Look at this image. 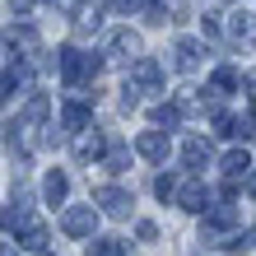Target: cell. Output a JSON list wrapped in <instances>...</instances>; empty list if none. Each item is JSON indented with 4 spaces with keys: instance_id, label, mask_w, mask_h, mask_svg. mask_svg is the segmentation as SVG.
<instances>
[{
    "instance_id": "obj_1",
    "label": "cell",
    "mask_w": 256,
    "mask_h": 256,
    "mask_svg": "<svg viewBox=\"0 0 256 256\" xmlns=\"http://www.w3.org/2000/svg\"><path fill=\"white\" fill-rule=\"evenodd\" d=\"M94 228H98V210L94 205H70V210H61V233H70V238H94Z\"/></svg>"
},
{
    "instance_id": "obj_2",
    "label": "cell",
    "mask_w": 256,
    "mask_h": 256,
    "mask_svg": "<svg viewBox=\"0 0 256 256\" xmlns=\"http://www.w3.org/2000/svg\"><path fill=\"white\" fill-rule=\"evenodd\" d=\"M182 210H191V214H205L210 210V191H205V182L200 177H186V182H177V196H172Z\"/></svg>"
},
{
    "instance_id": "obj_3",
    "label": "cell",
    "mask_w": 256,
    "mask_h": 256,
    "mask_svg": "<svg viewBox=\"0 0 256 256\" xmlns=\"http://www.w3.org/2000/svg\"><path fill=\"white\" fill-rule=\"evenodd\" d=\"M94 205H102V214H112V219H126L135 200H130L126 186H98L94 191Z\"/></svg>"
},
{
    "instance_id": "obj_4",
    "label": "cell",
    "mask_w": 256,
    "mask_h": 256,
    "mask_svg": "<svg viewBox=\"0 0 256 256\" xmlns=\"http://www.w3.org/2000/svg\"><path fill=\"white\" fill-rule=\"evenodd\" d=\"M219 168H224V182H228V186H224V196H233V191H238V182L252 172V154H247V149H228Z\"/></svg>"
},
{
    "instance_id": "obj_5",
    "label": "cell",
    "mask_w": 256,
    "mask_h": 256,
    "mask_svg": "<svg viewBox=\"0 0 256 256\" xmlns=\"http://www.w3.org/2000/svg\"><path fill=\"white\" fill-rule=\"evenodd\" d=\"M140 56V38L130 28H112L108 33V61H135Z\"/></svg>"
},
{
    "instance_id": "obj_6",
    "label": "cell",
    "mask_w": 256,
    "mask_h": 256,
    "mask_svg": "<svg viewBox=\"0 0 256 256\" xmlns=\"http://www.w3.org/2000/svg\"><path fill=\"white\" fill-rule=\"evenodd\" d=\"M130 74H135V88H140V94H158V84H163V70H158V61H149V56H135Z\"/></svg>"
},
{
    "instance_id": "obj_7",
    "label": "cell",
    "mask_w": 256,
    "mask_h": 256,
    "mask_svg": "<svg viewBox=\"0 0 256 256\" xmlns=\"http://www.w3.org/2000/svg\"><path fill=\"white\" fill-rule=\"evenodd\" d=\"M0 38H5L14 52H28V56H38V47H42V42H38V28H33V24H10Z\"/></svg>"
},
{
    "instance_id": "obj_8",
    "label": "cell",
    "mask_w": 256,
    "mask_h": 256,
    "mask_svg": "<svg viewBox=\"0 0 256 256\" xmlns=\"http://www.w3.org/2000/svg\"><path fill=\"white\" fill-rule=\"evenodd\" d=\"M172 66L182 70V74L200 70V42H196V38H177L172 42Z\"/></svg>"
},
{
    "instance_id": "obj_9",
    "label": "cell",
    "mask_w": 256,
    "mask_h": 256,
    "mask_svg": "<svg viewBox=\"0 0 256 256\" xmlns=\"http://www.w3.org/2000/svg\"><path fill=\"white\" fill-rule=\"evenodd\" d=\"M135 154H144L149 163H163V158H168V135H163V130H140Z\"/></svg>"
},
{
    "instance_id": "obj_10",
    "label": "cell",
    "mask_w": 256,
    "mask_h": 256,
    "mask_svg": "<svg viewBox=\"0 0 256 256\" xmlns=\"http://www.w3.org/2000/svg\"><path fill=\"white\" fill-rule=\"evenodd\" d=\"M74 154H80L84 163H88V158H102V154H108V140H102V130L84 126L80 135H74Z\"/></svg>"
},
{
    "instance_id": "obj_11",
    "label": "cell",
    "mask_w": 256,
    "mask_h": 256,
    "mask_svg": "<svg viewBox=\"0 0 256 256\" xmlns=\"http://www.w3.org/2000/svg\"><path fill=\"white\" fill-rule=\"evenodd\" d=\"M66 196H70V177H66L61 168H52L47 177H42V200L56 210V205H66Z\"/></svg>"
},
{
    "instance_id": "obj_12",
    "label": "cell",
    "mask_w": 256,
    "mask_h": 256,
    "mask_svg": "<svg viewBox=\"0 0 256 256\" xmlns=\"http://www.w3.org/2000/svg\"><path fill=\"white\" fill-rule=\"evenodd\" d=\"M228 38L238 47H256V14H233L228 19Z\"/></svg>"
},
{
    "instance_id": "obj_13",
    "label": "cell",
    "mask_w": 256,
    "mask_h": 256,
    "mask_svg": "<svg viewBox=\"0 0 256 256\" xmlns=\"http://www.w3.org/2000/svg\"><path fill=\"white\" fill-rule=\"evenodd\" d=\"M182 158H186V168H210V158H214V149H210V140H186L182 144Z\"/></svg>"
},
{
    "instance_id": "obj_14",
    "label": "cell",
    "mask_w": 256,
    "mask_h": 256,
    "mask_svg": "<svg viewBox=\"0 0 256 256\" xmlns=\"http://www.w3.org/2000/svg\"><path fill=\"white\" fill-rule=\"evenodd\" d=\"M88 122H94V116H88V102H66V112H61V126H66V130L80 135Z\"/></svg>"
},
{
    "instance_id": "obj_15",
    "label": "cell",
    "mask_w": 256,
    "mask_h": 256,
    "mask_svg": "<svg viewBox=\"0 0 256 256\" xmlns=\"http://www.w3.org/2000/svg\"><path fill=\"white\" fill-rule=\"evenodd\" d=\"M102 168H108V172H126V168H130V149H126L122 140H112L108 154H102Z\"/></svg>"
},
{
    "instance_id": "obj_16",
    "label": "cell",
    "mask_w": 256,
    "mask_h": 256,
    "mask_svg": "<svg viewBox=\"0 0 256 256\" xmlns=\"http://www.w3.org/2000/svg\"><path fill=\"white\" fill-rule=\"evenodd\" d=\"M233 84H238V74H233L228 66H219V70H214V80H210V102H214V98H224Z\"/></svg>"
},
{
    "instance_id": "obj_17",
    "label": "cell",
    "mask_w": 256,
    "mask_h": 256,
    "mask_svg": "<svg viewBox=\"0 0 256 256\" xmlns=\"http://www.w3.org/2000/svg\"><path fill=\"white\" fill-rule=\"evenodd\" d=\"M42 116H47V94H33V98H28V108H24V116H19V122H24V126H38Z\"/></svg>"
},
{
    "instance_id": "obj_18",
    "label": "cell",
    "mask_w": 256,
    "mask_h": 256,
    "mask_svg": "<svg viewBox=\"0 0 256 256\" xmlns=\"http://www.w3.org/2000/svg\"><path fill=\"white\" fill-rule=\"evenodd\" d=\"M24 247L28 252H47V228L42 224H24Z\"/></svg>"
},
{
    "instance_id": "obj_19",
    "label": "cell",
    "mask_w": 256,
    "mask_h": 256,
    "mask_svg": "<svg viewBox=\"0 0 256 256\" xmlns=\"http://www.w3.org/2000/svg\"><path fill=\"white\" fill-rule=\"evenodd\" d=\"M88 256H126V242L122 238H98V242L88 247Z\"/></svg>"
},
{
    "instance_id": "obj_20",
    "label": "cell",
    "mask_w": 256,
    "mask_h": 256,
    "mask_svg": "<svg viewBox=\"0 0 256 256\" xmlns=\"http://www.w3.org/2000/svg\"><path fill=\"white\" fill-rule=\"evenodd\" d=\"M24 224H28V205H19V210H0V228H24Z\"/></svg>"
},
{
    "instance_id": "obj_21",
    "label": "cell",
    "mask_w": 256,
    "mask_h": 256,
    "mask_svg": "<svg viewBox=\"0 0 256 256\" xmlns=\"http://www.w3.org/2000/svg\"><path fill=\"white\" fill-rule=\"evenodd\" d=\"M149 116H154V126H177V122H182V112H177V108H154V112H149Z\"/></svg>"
},
{
    "instance_id": "obj_22",
    "label": "cell",
    "mask_w": 256,
    "mask_h": 256,
    "mask_svg": "<svg viewBox=\"0 0 256 256\" xmlns=\"http://www.w3.org/2000/svg\"><path fill=\"white\" fill-rule=\"evenodd\" d=\"M154 196H158V200H172V196H177V177H158V182H154Z\"/></svg>"
},
{
    "instance_id": "obj_23",
    "label": "cell",
    "mask_w": 256,
    "mask_h": 256,
    "mask_svg": "<svg viewBox=\"0 0 256 256\" xmlns=\"http://www.w3.org/2000/svg\"><path fill=\"white\" fill-rule=\"evenodd\" d=\"M56 10L70 14V19H80V14H84V0H56Z\"/></svg>"
},
{
    "instance_id": "obj_24",
    "label": "cell",
    "mask_w": 256,
    "mask_h": 256,
    "mask_svg": "<svg viewBox=\"0 0 256 256\" xmlns=\"http://www.w3.org/2000/svg\"><path fill=\"white\" fill-rule=\"evenodd\" d=\"M10 94H14V80H10V70L0 74V108H10Z\"/></svg>"
},
{
    "instance_id": "obj_25",
    "label": "cell",
    "mask_w": 256,
    "mask_h": 256,
    "mask_svg": "<svg viewBox=\"0 0 256 256\" xmlns=\"http://www.w3.org/2000/svg\"><path fill=\"white\" fill-rule=\"evenodd\" d=\"M135 233H140V242H158V224H149V219H144Z\"/></svg>"
},
{
    "instance_id": "obj_26",
    "label": "cell",
    "mask_w": 256,
    "mask_h": 256,
    "mask_svg": "<svg viewBox=\"0 0 256 256\" xmlns=\"http://www.w3.org/2000/svg\"><path fill=\"white\" fill-rule=\"evenodd\" d=\"M200 38H219V19H214V14H205V19H200Z\"/></svg>"
},
{
    "instance_id": "obj_27",
    "label": "cell",
    "mask_w": 256,
    "mask_h": 256,
    "mask_svg": "<svg viewBox=\"0 0 256 256\" xmlns=\"http://www.w3.org/2000/svg\"><path fill=\"white\" fill-rule=\"evenodd\" d=\"M242 84H247V98H252V112H256V70L242 74Z\"/></svg>"
},
{
    "instance_id": "obj_28",
    "label": "cell",
    "mask_w": 256,
    "mask_h": 256,
    "mask_svg": "<svg viewBox=\"0 0 256 256\" xmlns=\"http://www.w3.org/2000/svg\"><path fill=\"white\" fill-rule=\"evenodd\" d=\"M108 5H116V10H140L144 0H108Z\"/></svg>"
},
{
    "instance_id": "obj_29",
    "label": "cell",
    "mask_w": 256,
    "mask_h": 256,
    "mask_svg": "<svg viewBox=\"0 0 256 256\" xmlns=\"http://www.w3.org/2000/svg\"><path fill=\"white\" fill-rule=\"evenodd\" d=\"M0 256H19V247H10V242H0Z\"/></svg>"
},
{
    "instance_id": "obj_30",
    "label": "cell",
    "mask_w": 256,
    "mask_h": 256,
    "mask_svg": "<svg viewBox=\"0 0 256 256\" xmlns=\"http://www.w3.org/2000/svg\"><path fill=\"white\" fill-rule=\"evenodd\" d=\"M38 256H52V252H38Z\"/></svg>"
},
{
    "instance_id": "obj_31",
    "label": "cell",
    "mask_w": 256,
    "mask_h": 256,
    "mask_svg": "<svg viewBox=\"0 0 256 256\" xmlns=\"http://www.w3.org/2000/svg\"><path fill=\"white\" fill-rule=\"evenodd\" d=\"M214 5H224V0H214Z\"/></svg>"
}]
</instances>
